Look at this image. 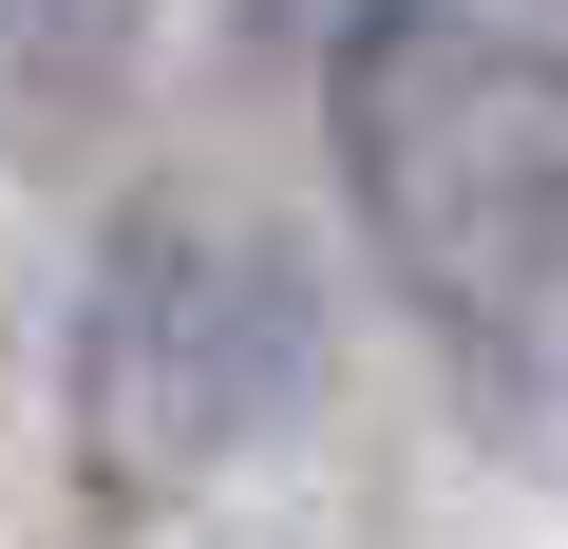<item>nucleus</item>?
Here are the masks:
<instances>
[{
  "mask_svg": "<svg viewBox=\"0 0 568 549\" xmlns=\"http://www.w3.org/2000/svg\"><path fill=\"white\" fill-rule=\"evenodd\" d=\"M323 114L379 285L493 398H568V39L493 0H342Z\"/></svg>",
  "mask_w": 568,
  "mask_h": 549,
  "instance_id": "obj_1",
  "label": "nucleus"
},
{
  "mask_svg": "<svg viewBox=\"0 0 568 549\" xmlns=\"http://www.w3.org/2000/svg\"><path fill=\"white\" fill-rule=\"evenodd\" d=\"M323 379V285L304 246L209 209V190H152L95 227V285H77V436L114 492H171V474H227L304 417Z\"/></svg>",
  "mask_w": 568,
  "mask_h": 549,
  "instance_id": "obj_2",
  "label": "nucleus"
},
{
  "mask_svg": "<svg viewBox=\"0 0 568 549\" xmlns=\"http://www.w3.org/2000/svg\"><path fill=\"white\" fill-rule=\"evenodd\" d=\"M39 20H77V0H0V77H39Z\"/></svg>",
  "mask_w": 568,
  "mask_h": 549,
  "instance_id": "obj_3",
  "label": "nucleus"
}]
</instances>
